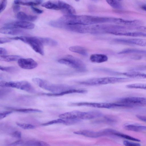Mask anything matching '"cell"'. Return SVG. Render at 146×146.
Segmentation results:
<instances>
[{
  "instance_id": "obj_1",
  "label": "cell",
  "mask_w": 146,
  "mask_h": 146,
  "mask_svg": "<svg viewBox=\"0 0 146 146\" xmlns=\"http://www.w3.org/2000/svg\"><path fill=\"white\" fill-rule=\"evenodd\" d=\"M62 26L67 25H90L110 23L109 17L87 15H68L58 19Z\"/></svg>"
},
{
  "instance_id": "obj_2",
  "label": "cell",
  "mask_w": 146,
  "mask_h": 146,
  "mask_svg": "<svg viewBox=\"0 0 146 146\" xmlns=\"http://www.w3.org/2000/svg\"><path fill=\"white\" fill-rule=\"evenodd\" d=\"M32 81L40 88L55 94H58L73 88L66 85L51 83L46 80L38 78H33Z\"/></svg>"
},
{
  "instance_id": "obj_3",
  "label": "cell",
  "mask_w": 146,
  "mask_h": 146,
  "mask_svg": "<svg viewBox=\"0 0 146 146\" xmlns=\"http://www.w3.org/2000/svg\"><path fill=\"white\" fill-rule=\"evenodd\" d=\"M114 108H131L146 106V98L138 97H128L120 98L113 103Z\"/></svg>"
},
{
  "instance_id": "obj_4",
  "label": "cell",
  "mask_w": 146,
  "mask_h": 146,
  "mask_svg": "<svg viewBox=\"0 0 146 146\" xmlns=\"http://www.w3.org/2000/svg\"><path fill=\"white\" fill-rule=\"evenodd\" d=\"M129 80L127 78L116 77H105L90 79L79 81L78 84L86 86H99L110 84L120 83Z\"/></svg>"
},
{
  "instance_id": "obj_5",
  "label": "cell",
  "mask_w": 146,
  "mask_h": 146,
  "mask_svg": "<svg viewBox=\"0 0 146 146\" xmlns=\"http://www.w3.org/2000/svg\"><path fill=\"white\" fill-rule=\"evenodd\" d=\"M9 38L11 39L22 41L29 44L37 53L42 55L44 54L43 44L40 39L39 37L21 36L9 37Z\"/></svg>"
},
{
  "instance_id": "obj_6",
  "label": "cell",
  "mask_w": 146,
  "mask_h": 146,
  "mask_svg": "<svg viewBox=\"0 0 146 146\" xmlns=\"http://www.w3.org/2000/svg\"><path fill=\"white\" fill-rule=\"evenodd\" d=\"M58 62L68 66L79 72H84L87 70L86 65L82 61L71 55H66L58 60Z\"/></svg>"
},
{
  "instance_id": "obj_7",
  "label": "cell",
  "mask_w": 146,
  "mask_h": 146,
  "mask_svg": "<svg viewBox=\"0 0 146 146\" xmlns=\"http://www.w3.org/2000/svg\"><path fill=\"white\" fill-rule=\"evenodd\" d=\"M0 86L2 87L15 88L30 93H34L35 92V88L31 84L26 81L10 82L2 81L0 82Z\"/></svg>"
},
{
  "instance_id": "obj_8",
  "label": "cell",
  "mask_w": 146,
  "mask_h": 146,
  "mask_svg": "<svg viewBox=\"0 0 146 146\" xmlns=\"http://www.w3.org/2000/svg\"><path fill=\"white\" fill-rule=\"evenodd\" d=\"M70 106H85L98 108L110 109L113 108L112 103L106 102H82L72 103L69 104Z\"/></svg>"
},
{
  "instance_id": "obj_9",
  "label": "cell",
  "mask_w": 146,
  "mask_h": 146,
  "mask_svg": "<svg viewBox=\"0 0 146 146\" xmlns=\"http://www.w3.org/2000/svg\"><path fill=\"white\" fill-rule=\"evenodd\" d=\"M112 42L115 43L129 44L142 46H146V39L139 38H115Z\"/></svg>"
},
{
  "instance_id": "obj_10",
  "label": "cell",
  "mask_w": 146,
  "mask_h": 146,
  "mask_svg": "<svg viewBox=\"0 0 146 146\" xmlns=\"http://www.w3.org/2000/svg\"><path fill=\"white\" fill-rule=\"evenodd\" d=\"M4 26L19 29H31L34 28L35 25L34 24L28 21H20L6 23Z\"/></svg>"
},
{
  "instance_id": "obj_11",
  "label": "cell",
  "mask_w": 146,
  "mask_h": 146,
  "mask_svg": "<svg viewBox=\"0 0 146 146\" xmlns=\"http://www.w3.org/2000/svg\"><path fill=\"white\" fill-rule=\"evenodd\" d=\"M18 64L21 68L25 69H32L38 66L37 62L31 58H20L18 60Z\"/></svg>"
},
{
  "instance_id": "obj_12",
  "label": "cell",
  "mask_w": 146,
  "mask_h": 146,
  "mask_svg": "<svg viewBox=\"0 0 146 146\" xmlns=\"http://www.w3.org/2000/svg\"><path fill=\"white\" fill-rule=\"evenodd\" d=\"M74 133L75 134L82 135L86 137L92 138H97L106 135L104 130L99 131H95L83 130L75 131L74 132Z\"/></svg>"
},
{
  "instance_id": "obj_13",
  "label": "cell",
  "mask_w": 146,
  "mask_h": 146,
  "mask_svg": "<svg viewBox=\"0 0 146 146\" xmlns=\"http://www.w3.org/2000/svg\"><path fill=\"white\" fill-rule=\"evenodd\" d=\"M113 23L121 26L125 25L138 26L141 24L142 23L141 21L137 20H129L114 17Z\"/></svg>"
},
{
  "instance_id": "obj_14",
  "label": "cell",
  "mask_w": 146,
  "mask_h": 146,
  "mask_svg": "<svg viewBox=\"0 0 146 146\" xmlns=\"http://www.w3.org/2000/svg\"><path fill=\"white\" fill-rule=\"evenodd\" d=\"M82 111L75 110L65 113L59 115L60 119H80Z\"/></svg>"
},
{
  "instance_id": "obj_15",
  "label": "cell",
  "mask_w": 146,
  "mask_h": 146,
  "mask_svg": "<svg viewBox=\"0 0 146 146\" xmlns=\"http://www.w3.org/2000/svg\"><path fill=\"white\" fill-rule=\"evenodd\" d=\"M87 91L85 90L81 89H75L73 88L68 90L57 94H55L52 93H43V95L48 96H57L64 95L66 94L72 93L85 94L87 93Z\"/></svg>"
},
{
  "instance_id": "obj_16",
  "label": "cell",
  "mask_w": 146,
  "mask_h": 146,
  "mask_svg": "<svg viewBox=\"0 0 146 146\" xmlns=\"http://www.w3.org/2000/svg\"><path fill=\"white\" fill-rule=\"evenodd\" d=\"M0 32L3 34L17 35L23 34V32L19 29L4 26L0 28Z\"/></svg>"
},
{
  "instance_id": "obj_17",
  "label": "cell",
  "mask_w": 146,
  "mask_h": 146,
  "mask_svg": "<svg viewBox=\"0 0 146 146\" xmlns=\"http://www.w3.org/2000/svg\"><path fill=\"white\" fill-rule=\"evenodd\" d=\"M58 1L60 10L66 12L70 15H74L76 13L75 9L71 5L63 1Z\"/></svg>"
},
{
  "instance_id": "obj_18",
  "label": "cell",
  "mask_w": 146,
  "mask_h": 146,
  "mask_svg": "<svg viewBox=\"0 0 146 146\" xmlns=\"http://www.w3.org/2000/svg\"><path fill=\"white\" fill-rule=\"evenodd\" d=\"M90 59L93 62L101 63L107 61L108 57L106 55L104 54H95L90 56Z\"/></svg>"
},
{
  "instance_id": "obj_19",
  "label": "cell",
  "mask_w": 146,
  "mask_h": 146,
  "mask_svg": "<svg viewBox=\"0 0 146 146\" xmlns=\"http://www.w3.org/2000/svg\"><path fill=\"white\" fill-rule=\"evenodd\" d=\"M115 35L134 37H146V33L142 32H126L125 31H121L117 32Z\"/></svg>"
},
{
  "instance_id": "obj_20",
  "label": "cell",
  "mask_w": 146,
  "mask_h": 146,
  "mask_svg": "<svg viewBox=\"0 0 146 146\" xmlns=\"http://www.w3.org/2000/svg\"><path fill=\"white\" fill-rule=\"evenodd\" d=\"M42 2V0H15V4L21 5H36L40 4Z\"/></svg>"
},
{
  "instance_id": "obj_21",
  "label": "cell",
  "mask_w": 146,
  "mask_h": 146,
  "mask_svg": "<svg viewBox=\"0 0 146 146\" xmlns=\"http://www.w3.org/2000/svg\"><path fill=\"white\" fill-rule=\"evenodd\" d=\"M42 6L47 9L54 10H60L58 3L57 1H46L42 5Z\"/></svg>"
},
{
  "instance_id": "obj_22",
  "label": "cell",
  "mask_w": 146,
  "mask_h": 146,
  "mask_svg": "<svg viewBox=\"0 0 146 146\" xmlns=\"http://www.w3.org/2000/svg\"><path fill=\"white\" fill-rule=\"evenodd\" d=\"M123 75L131 78H146V74L136 71L123 72Z\"/></svg>"
},
{
  "instance_id": "obj_23",
  "label": "cell",
  "mask_w": 146,
  "mask_h": 146,
  "mask_svg": "<svg viewBox=\"0 0 146 146\" xmlns=\"http://www.w3.org/2000/svg\"><path fill=\"white\" fill-rule=\"evenodd\" d=\"M69 50L71 52L79 54L84 56L88 55V52L84 47L78 46H72L69 48Z\"/></svg>"
},
{
  "instance_id": "obj_24",
  "label": "cell",
  "mask_w": 146,
  "mask_h": 146,
  "mask_svg": "<svg viewBox=\"0 0 146 146\" xmlns=\"http://www.w3.org/2000/svg\"><path fill=\"white\" fill-rule=\"evenodd\" d=\"M135 53L139 54H146V50H140L134 48H127L118 52L119 54Z\"/></svg>"
},
{
  "instance_id": "obj_25",
  "label": "cell",
  "mask_w": 146,
  "mask_h": 146,
  "mask_svg": "<svg viewBox=\"0 0 146 146\" xmlns=\"http://www.w3.org/2000/svg\"><path fill=\"white\" fill-rule=\"evenodd\" d=\"M21 57L17 55L0 56V60L6 62H10L18 60Z\"/></svg>"
},
{
  "instance_id": "obj_26",
  "label": "cell",
  "mask_w": 146,
  "mask_h": 146,
  "mask_svg": "<svg viewBox=\"0 0 146 146\" xmlns=\"http://www.w3.org/2000/svg\"><path fill=\"white\" fill-rule=\"evenodd\" d=\"M25 145L26 146H50L49 144L46 142L36 140L28 141L26 143Z\"/></svg>"
},
{
  "instance_id": "obj_27",
  "label": "cell",
  "mask_w": 146,
  "mask_h": 146,
  "mask_svg": "<svg viewBox=\"0 0 146 146\" xmlns=\"http://www.w3.org/2000/svg\"><path fill=\"white\" fill-rule=\"evenodd\" d=\"M39 38L43 44L53 46H55L58 44L56 41L52 38L40 37Z\"/></svg>"
},
{
  "instance_id": "obj_28",
  "label": "cell",
  "mask_w": 146,
  "mask_h": 146,
  "mask_svg": "<svg viewBox=\"0 0 146 146\" xmlns=\"http://www.w3.org/2000/svg\"><path fill=\"white\" fill-rule=\"evenodd\" d=\"M17 17L18 19L21 21H30L31 19V15H27L23 12H19L17 13Z\"/></svg>"
},
{
  "instance_id": "obj_29",
  "label": "cell",
  "mask_w": 146,
  "mask_h": 146,
  "mask_svg": "<svg viewBox=\"0 0 146 146\" xmlns=\"http://www.w3.org/2000/svg\"><path fill=\"white\" fill-rule=\"evenodd\" d=\"M107 3L113 8L116 9H121L123 6L118 1L114 0H106Z\"/></svg>"
},
{
  "instance_id": "obj_30",
  "label": "cell",
  "mask_w": 146,
  "mask_h": 146,
  "mask_svg": "<svg viewBox=\"0 0 146 146\" xmlns=\"http://www.w3.org/2000/svg\"><path fill=\"white\" fill-rule=\"evenodd\" d=\"M13 110L17 112L24 113H41L42 111V110L36 109L32 108H20L13 109Z\"/></svg>"
},
{
  "instance_id": "obj_31",
  "label": "cell",
  "mask_w": 146,
  "mask_h": 146,
  "mask_svg": "<svg viewBox=\"0 0 146 146\" xmlns=\"http://www.w3.org/2000/svg\"><path fill=\"white\" fill-rule=\"evenodd\" d=\"M0 70L3 71L11 73H16L18 71V69L16 67L13 66H0Z\"/></svg>"
},
{
  "instance_id": "obj_32",
  "label": "cell",
  "mask_w": 146,
  "mask_h": 146,
  "mask_svg": "<svg viewBox=\"0 0 146 146\" xmlns=\"http://www.w3.org/2000/svg\"><path fill=\"white\" fill-rule=\"evenodd\" d=\"M114 135L117 136L130 140L137 142H140V140L139 139L134 138L128 135L119 133L117 132L115 133Z\"/></svg>"
},
{
  "instance_id": "obj_33",
  "label": "cell",
  "mask_w": 146,
  "mask_h": 146,
  "mask_svg": "<svg viewBox=\"0 0 146 146\" xmlns=\"http://www.w3.org/2000/svg\"><path fill=\"white\" fill-rule=\"evenodd\" d=\"M126 87L130 88L146 89V84L140 83L131 84L127 85Z\"/></svg>"
},
{
  "instance_id": "obj_34",
  "label": "cell",
  "mask_w": 146,
  "mask_h": 146,
  "mask_svg": "<svg viewBox=\"0 0 146 146\" xmlns=\"http://www.w3.org/2000/svg\"><path fill=\"white\" fill-rule=\"evenodd\" d=\"M65 120H64L62 119H58L51 121L47 123H43L42 124V125L44 126H47L54 124L59 123H65Z\"/></svg>"
},
{
  "instance_id": "obj_35",
  "label": "cell",
  "mask_w": 146,
  "mask_h": 146,
  "mask_svg": "<svg viewBox=\"0 0 146 146\" xmlns=\"http://www.w3.org/2000/svg\"><path fill=\"white\" fill-rule=\"evenodd\" d=\"M16 124L20 127L24 129H31L35 127L34 125L29 124L17 123Z\"/></svg>"
},
{
  "instance_id": "obj_36",
  "label": "cell",
  "mask_w": 146,
  "mask_h": 146,
  "mask_svg": "<svg viewBox=\"0 0 146 146\" xmlns=\"http://www.w3.org/2000/svg\"><path fill=\"white\" fill-rule=\"evenodd\" d=\"M7 4V1L5 0L1 1L0 2V13H1L5 9Z\"/></svg>"
},
{
  "instance_id": "obj_37",
  "label": "cell",
  "mask_w": 146,
  "mask_h": 146,
  "mask_svg": "<svg viewBox=\"0 0 146 146\" xmlns=\"http://www.w3.org/2000/svg\"><path fill=\"white\" fill-rule=\"evenodd\" d=\"M123 144L125 146H141L139 143L130 142L127 141H123Z\"/></svg>"
},
{
  "instance_id": "obj_38",
  "label": "cell",
  "mask_w": 146,
  "mask_h": 146,
  "mask_svg": "<svg viewBox=\"0 0 146 146\" xmlns=\"http://www.w3.org/2000/svg\"><path fill=\"white\" fill-rule=\"evenodd\" d=\"M146 70V65L138 66L131 69V71H141Z\"/></svg>"
},
{
  "instance_id": "obj_39",
  "label": "cell",
  "mask_w": 146,
  "mask_h": 146,
  "mask_svg": "<svg viewBox=\"0 0 146 146\" xmlns=\"http://www.w3.org/2000/svg\"><path fill=\"white\" fill-rule=\"evenodd\" d=\"M79 119H67L65 120V123H64L66 125H70L74 124L80 121Z\"/></svg>"
},
{
  "instance_id": "obj_40",
  "label": "cell",
  "mask_w": 146,
  "mask_h": 146,
  "mask_svg": "<svg viewBox=\"0 0 146 146\" xmlns=\"http://www.w3.org/2000/svg\"><path fill=\"white\" fill-rule=\"evenodd\" d=\"M13 112L11 111H6L0 112V119H1L5 117L7 115L10 114Z\"/></svg>"
},
{
  "instance_id": "obj_41",
  "label": "cell",
  "mask_w": 146,
  "mask_h": 146,
  "mask_svg": "<svg viewBox=\"0 0 146 146\" xmlns=\"http://www.w3.org/2000/svg\"><path fill=\"white\" fill-rule=\"evenodd\" d=\"M23 141L22 140H19L15 141L14 142L11 143L8 145L9 146H16L17 145L22 144Z\"/></svg>"
},
{
  "instance_id": "obj_42",
  "label": "cell",
  "mask_w": 146,
  "mask_h": 146,
  "mask_svg": "<svg viewBox=\"0 0 146 146\" xmlns=\"http://www.w3.org/2000/svg\"><path fill=\"white\" fill-rule=\"evenodd\" d=\"M13 136L17 138H20L21 137V133L18 131H15L13 132L12 134Z\"/></svg>"
},
{
  "instance_id": "obj_43",
  "label": "cell",
  "mask_w": 146,
  "mask_h": 146,
  "mask_svg": "<svg viewBox=\"0 0 146 146\" xmlns=\"http://www.w3.org/2000/svg\"><path fill=\"white\" fill-rule=\"evenodd\" d=\"M31 9L33 11L38 14H41L43 12V11L33 6L31 7Z\"/></svg>"
},
{
  "instance_id": "obj_44",
  "label": "cell",
  "mask_w": 146,
  "mask_h": 146,
  "mask_svg": "<svg viewBox=\"0 0 146 146\" xmlns=\"http://www.w3.org/2000/svg\"><path fill=\"white\" fill-rule=\"evenodd\" d=\"M136 29L140 31L146 32V27L143 26H138L136 27Z\"/></svg>"
},
{
  "instance_id": "obj_45",
  "label": "cell",
  "mask_w": 146,
  "mask_h": 146,
  "mask_svg": "<svg viewBox=\"0 0 146 146\" xmlns=\"http://www.w3.org/2000/svg\"><path fill=\"white\" fill-rule=\"evenodd\" d=\"M9 38H6L1 37L0 38V44L7 43L10 42L11 40Z\"/></svg>"
},
{
  "instance_id": "obj_46",
  "label": "cell",
  "mask_w": 146,
  "mask_h": 146,
  "mask_svg": "<svg viewBox=\"0 0 146 146\" xmlns=\"http://www.w3.org/2000/svg\"><path fill=\"white\" fill-rule=\"evenodd\" d=\"M7 54V51L6 50L3 48H0V56L6 55Z\"/></svg>"
},
{
  "instance_id": "obj_47",
  "label": "cell",
  "mask_w": 146,
  "mask_h": 146,
  "mask_svg": "<svg viewBox=\"0 0 146 146\" xmlns=\"http://www.w3.org/2000/svg\"><path fill=\"white\" fill-rule=\"evenodd\" d=\"M20 6L19 5L15 4L13 7V11L14 12H18L20 9Z\"/></svg>"
},
{
  "instance_id": "obj_48",
  "label": "cell",
  "mask_w": 146,
  "mask_h": 146,
  "mask_svg": "<svg viewBox=\"0 0 146 146\" xmlns=\"http://www.w3.org/2000/svg\"><path fill=\"white\" fill-rule=\"evenodd\" d=\"M136 117L140 120L146 122V116L136 115Z\"/></svg>"
},
{
  "instance_id": "obj_49",
  "label": "cell",
  "mask_w": 146,
  "mask_h": 146,
  "mask_svg": "<svg viewBox=\"0 0 146 146\" xmlns=\"http://www.w3.org/2000/svg\"><path fill=\"white\" fill-rule=\"evenodd\" d=\"M139 131H141L146 130V126L138 125Z\"/></svg>"
},
{
  "instance_id": "obj_50",
  "label": "cell",
  "mask_w": 146,
  "mask_h": 146,
  "mask_svg": "<svg viewBox=\"0 0 146 146\" xmlns=\"http://www.w3.org/2000/svg\"><path fill=\"white\" fill-rule=\"evenodd\" d=\"M141 8L143 10L146 11V5H143L141 7Z\"/></svg>"
}]
</instances>
